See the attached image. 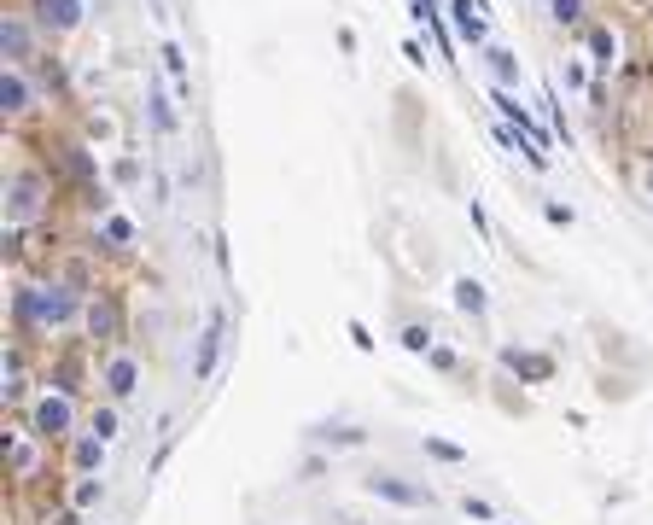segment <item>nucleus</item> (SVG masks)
<instances>
[{
    "label": "nucleus",
    "instance_id": "obj_1",
    "mask_svg": "<svg viewBox=\"0 0 653 525\" xmlns=\"http://www.w3.org/2000/svg\"><path fill=\"white\" fill-rule=\"evenodd\" d=\"M82 310H88V286H76V280H24V286L12 292V321H18V333H30V339L76 333V327H82Z\"/></svg>",
    "mask_w": 653,
    "mask_h": 525
},
{
    "label": "nucleus",
    "instance_id": "obj_2",
    "mask_svg": "<svg viewBox=\"0 0 653 525\" xmlns=\"http://www.w3.org/2000/svg\"><path fill=\"white\" fill-rule=\"evenodd\" d=\"M82 426H88V420H82V403H76L70 385H41L35 403L24 409V432L41 438V444H70Z\"/></svg>",
    "mask_w": 653,
    "mask_h": 525
},
{
    "label": "nucleus",
    "instance_id": "obj_3",
    "mask_svg": "<svg viewBox=\"0 0 653 525\" xmlns=\"http://www.w3.org/2000/svg\"><path fill=\"white\" fill-rule=\"evenodd\" d=\"M47 210H53V181H47V170H35V164L6 170V228H12V234L35 228Z\"/></svg>",
    "mask_w": 653,
    "mask_h": 525
},
{
    "label": "nucleus",
    "instance_id": "obj_4",
    "mask_svg": "<svg viewBox=\"0 0 653 525\" xmlns=\"http://www.w3.org/2000/svg\"><path fill=\"white\" fill-rule=\"evenodd\" d=\"M140 380H146V362H140L129 345H117V350H105L100 356V391L111 397V403H135Z\"/></svg>",
    "mask_w": 653,
    "mask_h": 525
},
{
    "label": "nucleus",
    "instance_id": "obj_5",
    "mask_svg": "<svg viewBox=\"0 0 653 525\" xmlns=\"http://www.w3.org/2000/svg\"><path fill=\"white\" fill-rule=\"evenodd\" d=\"M82 339L100 350H117L123 345V310L111 292H88V310H82Z\"/></svg>",
    "mask_w": 653,
    "mask_h": 525
},
{
    "label": "nucleus",
    "instance_id": "obj_6",
    "mask_svg": "<svg viewBox=\"0 0 653 525\" xmlns=\"http://www.w3.org/2000/svg\"><path fill=\"white\" fill-rule=\"evenodd\" d=\"M362 490L379 496V502H397V508H438V490H432V485H414V479H403V473H368Z\"/></svg>",
    "mask_w": 653,
    "mask_h": 525
},
{
    "label": "nucleus",
    "instance_id": "obj_7",
    "mask_svg": "<svg viewBox=\"0 0 653 525\" xmlns=\"http://www.w3.org/2000/svg\"><path fill=\"white\" fill-rule=\"evenodd\" d=\"M30 18L41 35H53V41H65L88 24V0H30Z\"/></svg>",
    "mask_w": 653,
    "mask_h": 525
},
{
    "label": "nucleus",
    "instance_id": "obj_8",
    "mask_svg": "<svg viewBox=\"0 0 653 525\" xmlns=\"http://www.w3.org/2000/svg\"><path fill=\"white\" fill-rule=\"evenodd\" d=\"M35 41H41V30H35L30 12H6L0 18V53H6V65H30Z\"/></svg>",
    "mask_w": 653,
    "mask_h": 525
},
{
    "label": "nucleus",
    "instance_id": "obj_9",
    "mask_svg": "<svg viewBox=\"0 0 653 525\" xmlns=\"http://www.w3.org/2000/svg\"><path fill=\"white\" fill-rule=\"evenodd\" d=\"M490 105L502 111V123H508V129H519V135L531 140L537 152H549V129H543V123H537V117H531V111L519 105V94H514V88H490Z\"/></svg>",
    "mask_w": 653,
    "mask_h": 525
},
{
    "label": "nucleus",
    "instance_id": "obj_10",
    "mask_svg": "<svg viewBox=\"0 0 653 525\" xmlns=\"http://www.w3.org/2000/svg\"><path fill=\"white\" fill-rule=\"evenodd\" d=\"M47 450H53V444H41L30 432H6V473H12V479H41Z\"/></svg>",
    "mask_w": 653,
    "mask_h": 525
},
{
    "label": "nucleus",
    "instance_id": "obj_11",
    "mask_svg": "<svg viewBox=\"0 0 653 525\" xmlns=\"http://www.w3.org/2000/svg\"><path fill=\"white\" fill-rule=\"evenodd\" d=\"M0 111H6V117H30L35 111L30 65H0Z\"/></svg>",
    "mask_w": 653,
    "mask_h": 525
},
{
    "label": "nucleus",
    "instance_id": "obj_12",
    "mask_svg": "<svg viewBox=\"0 0 653 525\" xmlns=\"http://www.w3.org/2000/svg\"><path fill=\"white\" fill-rule=\"evenodd\" d=\"M0 403H6V409H18V403L30 409V403H35V391H30V356H24V350H6V368H0Z\"/></svg>",
    "mask_w": 653,
    "mask_h": 525
},
{
    "label": "nucleus",
    "instance_id": "obj_13",
    "mask_svg": "<svg viewBox=\"0 0 653 525\" xmlns=\"http://www.w3.org/2000/svg\"><path fill=\"white\" fill-rule=\"evenodd\" d=\"M222 339H228V315L216 310L210 315V327L199 333V350H193V385H205L216 374V362H222Z\"/></svg>",
    "mask_w": 653,
    "mask_h": 525
},
{
    "label": "nucleus",
    "instance_id": "obj_14",
    "mask_svg": "<svg viewBox=\"0 0 653 525\" xmlns=\"http://www.w3.org/2000/svg\"><path fill=\"white\" fill-rule=\"evenodd\" d=\"M105 450H111V444H105V438H94V432L82 426V432H76V438L65 444L70 479H82V473H105Z\"/></svg>",
    "mask_w": 653,
    "mask_h": 525
},
{
    "label": "nucleus",
    "instance_id": "obj_15",
    "mask_svg": "<svg viewBox=\"0 0 653 525\" xmlns=\"http://www.w3.org/2000/svg\"><path fill=\"white\" fill-rule=\"evenodd\" d=\"M449 24H455V41H467V47H490V24H484L479 0H449Z\"/></svg>",
    "mask_w": 653,
    "mask_h": 525
},
{
    "label": "nucleus",
    "instance_id": "obj_16",
    "mask_svg": "<svg viewBox=\"0 0 653 525\" xmlns=\"http://www.w3.org/2000/svg\"><path fill=\"white\" fill-rule=\"evenodd\" d=\"M146 117H152V129H158L164 140L181 135V100L164 94V82H146Z\"/></svg>",
    "mask_w": 653,
    "mask_h": 525
},
{
    "label": "nucleus",
    "instance_id": "obj_17",
    "mask_svg": "<svg viewBox=\"0 0 653 525\" xmlns=\"http://www.w3.org/2000/svg\"><path fill=\"white\" fill-rule=\"evenodd\" d=\"M502 368H514L519 380H531V385L554 380V356H543V350H519V345H502Z\"/></svg>",
    "mask_w": 653,
    "mask_h": 525
},
{
    "label": "nucleus",
    "instance_id": "obj_18",
    "mask_svg": "<svg viewBox=\"0 0 653 525\" xmlns=\"http://www.w3.org/2000/svg\"><path fill=\"white\" fill-rule=\"evenodd\" d=\"M158 65H164V76H170L175 100L193 105V82H187V53H181V41H164V47H158Z\"/></svg>",
    "mask_w": 653,
    "mask_h": 525
},
{
    "label": "nucleus",
    "instance_id": "obj_19",
    "mask_svg": "<svg viewBox=\"0 0 653 525\" xmlns=\"http://www.w3.org/2000/svg\"><path fill=\"white\" fill-rule=\"evenodd\" d=\"M455 310L467 315V321H484V315H490V292H484V280H473V275L455 280Z\"/></svg>",
    "mask_w": 653,
    "mask_h": 525
},
{
    "label": "nucleus",
    "instance_id": "obj_20",
    "mask_svg": "<svg viewBox=\"0 0 653 525\" xmlns=\"http://www.w3.org/2000/svg\"><path fill=\"white\" fill-rule=\"evenodd\" d=\"M100 245L105 251H129V245H135V222H129L123 210H105L100 216Z\"/></svg>",
    "mask_w": 653,
    "mask_h": 525
},
{
    "label": "nucleus",
    "instance_id": "obj_21",
    "mask_svg": "<svg viewBox=\"0 0 653 525\" xmlns=\"http://www.w3.org/2000/svg\"><path fill=\"white\" fill-rule=\"evenodd\" d=\"M100 502H105V479H100V473L70 479V514H88V508H100Z\"/></svg>",
    "mask_w": 653,
    "mask_h": 525
},
{
    "label": "nucleus",
    "instance_id": "obj_22",
    "mask_svg": "<svg viewBox=\"0 0 653 525\" xmlns=\"http://www.w3.org/2000/svg\"><path fill=\"white\" fill-rule=\"evenodd\" d=\"M479 59L490 65V76H496V88H519V59L508 53V47H496V41H490V47H484Z\"/></svg>",
    "mask_w": 653,
    "mask_h": 525
},
{
    "label": "nucleus",
    "instance_id": "obj_23",
    "mask_svg": "<svg viewBox=\"0 0 653 525\" xmlns=\"http://www.w3.org/2000/svg\"><path fill=\"white\" fill-rule=\"evenodd\" d=\"M88 432L94 438H105V444H117V432H123V403H94V415H88Z\"/></svg>",
    "mask_w": 653,
    "mask_h": 525
},
{
    "label": "nucleus",
    "instance_id": "obj_24",
    "mask_svg": "<svg viewBox=\"0 0 653 525\" xmlns=\"http://www.w3.org/2000/svg\"><path fill=\"white\" fill-rule=\"evenodd\" d=\"M584 41H589V53H595V65H601V70L619 59V35H613V24H589Z\"/></svg>",
    "mask_w": 653,
    "mask_h": 525
},
{
    "label": "nucleus",
    "instance_id": "obj_25",
    "mask_svg": "<svg viewBox=\"0 0 653 525\" xmlns=\"http://www.w3.org/2000/svg\"><path fill=\"white\" fill-rule=\"evenodd\" d=\"M397 345L409 350V356H432V350H438V339H432V327H426V321H409V327L397 333Z\"/></svg>",
    "mask_w": 653,
    "mask_h": 525
},
{
    "label": "nucleus",
    "instance_id": "obj_26",
    "mask_svg": "<svg viewBox=\"0 0 653 525\" xmlns=\"http://www.w3.org/2000/svg\"><path fill=\"white\" fill-rule=\"evenodd\" d=\"M315 438H321V444H333V450H356V444H368V432H362V426H315Z\"/></svg>",
    "mask_w": 653,
    "mask_h": 525
},
{
    "label": "nucleus",
    "instance_id": "obj_27",
    "mask_svg": "<svg viewBox=\"0 0 653 525\" xmlns=\"http://www.w3.org/2000/svg\"><path fill=\"white\" fill-rule=\"evenodd\" d=\"M549 12H554V24H560V30H584V0H549Z\"/></svg>",
    "mask_w": 653,
    "mask_h": 525
},
{
    "label": "nucleus",
    "instance_id": "obj_28",
    "mask_svg": "<svg viewBox=\"0 0 653 525\" xmlns=\"http://www.w3.org/2000/svg\"><path fill=\"white\" fill-rule=\"evenodd\" d=\"M426 455H432V461H449V467L467 461V450H461V444H444V438H426Z\"/></svg>",
    "mask_w": 653,
    "mask_h": 525
},
{
    "label": "nucleus",
    "instance_id": "obj_29",
    "mask_svg": "<svg viewBox=\"0 0 653 525\" xmlns=\"http://www.w3.org/2000/svg\"><path fill=\"white\" fill-rule=\"evenodd\" d=\"M111 181H117V187H135V181H140V158H129V152H123V158L111 164Z\"/></svg>",
    "mask_w": 653,
    "mask_h": 525
},
{
    "label": "nucleus",
    "instance_id": "obj_30",
    "mask_svg": "<svg viewBox=\"0 0 653 525\" xmlns=\"http://www.w3.org/2000/svg\"><path fill=\"white\" fill-rule=\"evenodd\" d=\"M461 508H467V520H479V525H496V508H490L484 496H461Z\"/></svg>",
    "mask_w": 653,
    "mask_h": 525
},
{
    "label": "nucleus",
    "instance_id": "obj_31",
    "mask_svg": "<svg viewBox=\"0 0 653 525\" xmlns=\"http://www.w3.org/2000/svg\"><path fill=\"white\" fill-rule=\"evenodd\" d=\"M426 362H432V368H438V374H455V368H461V356H455V350H432V356H426Z\"/></svg>",
    "mask_w": 653,
    "mask_h": 525
},
{
    "label": "nucleus",
    "instance_id": "obj_32",
    "mask_svg": "<svg viewBox=\"0 0 653 525\" xmlns=\"http://www.w3.org/2000/svg\"><path fill=\"white\" fill-rule=\"evenodd\" d=\"M543 216H549L554 228H572V210H566V205H554V199L543 205Z\"/></svg>",
    "mask_w": 653,
    "mask_h": 525
}]
</instances>
